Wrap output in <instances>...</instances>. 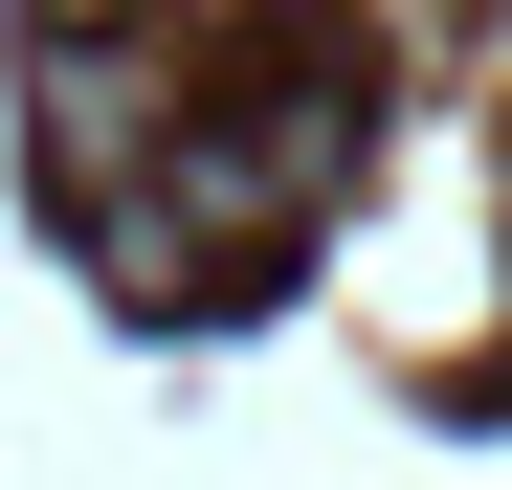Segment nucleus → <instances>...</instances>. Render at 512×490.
Segmentation results:
<instances>
[{"label": "nucleus", "instance_id": "1", "mask_svg": "<svg viewBox=\"0 0 512 490\" xmlns=\"http://www.w3.org/2000/svg\"><path fill=\"white\" fill-rule=\"evenodd\" d=\"M90 23H112V0H45V45H90Z\"/></svg>", "mask_w": 512, "mask_h": 490}]
</instances>
